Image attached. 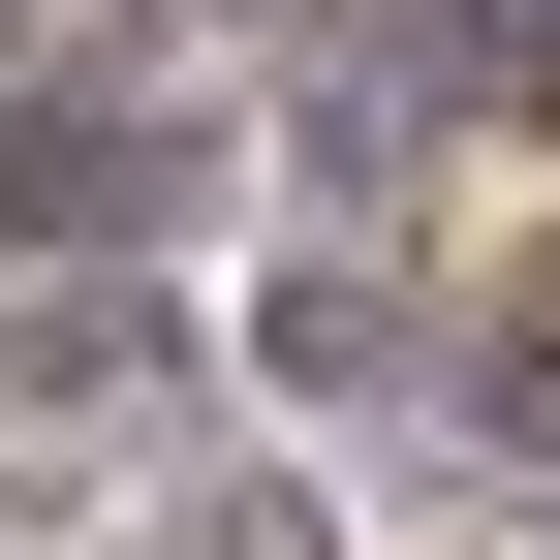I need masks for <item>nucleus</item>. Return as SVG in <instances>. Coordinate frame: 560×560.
Here are the masks:
<instances>
[{"label":"nucleus","instance_id":"obj_1","mask_svg":"<svg viewBox=\"0 0 560 560\" xmlns=\"http://www.w3.org/2000/svg\"><path fill=\"white\" fill-rule=\"evenodd\" d=\"M0 219H32V249H125V219H187V156L125 94H32V125H0Z\"/></svg>","mask_w":560,"mask_h":560},{"label":"nucleus","instance_id":"obj_2","mask_svg":"<svg viewBox=\"0 0 560 560\" xmlns=\"http://www.w3.org/2000/svg\"><path fill=\"white\" fill-rule=\"evenodd\" d=\"M374 62H405V94H499V125H529V94H560V0H405Z\"/></svg>","mask_w":560,"mask_h":560}]
</instances>
